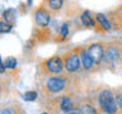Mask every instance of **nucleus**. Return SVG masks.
I'll return each mask as SVG.
<instances>
[{"mask_svg": "<svg viewBox=\"0 0 122 114\" xmlns=\"http://www.w3.org/2000/svg\"><path fill=\"white\" fill-rule=\"evenodd\" d=\"M98 104L99 109L103 113L107 114H114L118 112V105L116 101V95L112 90H102L98 95Z\"/></svg>", "mask_w": 122, "mask_h": 114, "instance_id": "obj_1", "label": "nucleus"}, {"mask_svg": "<svg viewBox=\"0 0 122 114\" xmlns=\"http://www.w3.org/2000/svg\"><path fill=\"white\" fill-rule=\"evenodd\" d=\"M64 58V66L65 71L67 74H76L80 70L81 66V61H80V53L79 48H75L72 51H69L67 53H65L62 56Z\"/></svg>", "mask_w": 122, "mask_h": 114, "instance_id": "obj_2", "label": "nucleus"}, {"mask_svg": "<svg viewBox=\"0 0 122 114\" xmlns=\"http://www.w3.org/2000/svg\"><path fill=\"white\" fill-rule=\"evenodd\" d=\"M42 68L50 75H61L65 70L64 58L61 56H52L42 63Z\"/></svg>", "mask_w": 122, "mask_h": 114, "instance_id": "obj_3", "label": "nucleus"}, {"mask_svg": "<svg viewBox=\"0 0 122 114\" xmlns=\"http://www.w3.org/2000/svg\"><path fill=\"white\" fill-rule=\"evenodd\" d=\"M67 86V77L61 75H52L50 76L46 81V90L51 94H57L61 93L66 89Z\"/></svg>", "mask_w": 122, "mask_h": 114, "instance_id": "obj_4", "label": "nucleus"}, {"mask_svg": "<svg viewBox=\"0 0 122 114\" xmlns=\"http://www.w3.org/2000/svg\"><path fill=\"white\" fill-rule=\"evenodd\" d=\"M89 56L92 57V60L94 61L95 65H101L104 60V52H106V46L104 43H101V42H95V43H92L88 46L86 48Z\"/></svg>", "mask_w": 122, "mask_h": 114, "instance_id": "obj_5", "label": "nucleus"}, {"mask_svg": "<svg viewBox=\"0 0 122 114\" xmlns=\"http://www.w3.org/2000/svg\"><path fill=\"white\" fill-rule=\"evenodd\" d=\"M34 22L40 28H46L51 23V10L45 6H40L34 11Z\"/></svg>", "mask_w": 122, "mask_h": 114, "instance_id": "obj_6", "label": "nucleus"}, {"mask_svg": "<svg viewBox=\"0 0 122 114\" xmlns=\"http://www.w3.org/2000/svg\"><path fill=\"white\" fill-rule=\"evenodd\" d=\"M121 57V49L116 47L114 44H109L106 47V52H104V62L107 63H116Z\"/></svg>", "mask_w": 122, "mask_h": 114, "instance_id": "obj_7", "label": "nucleus"}, {"mask_svg": "<svg viewBox=\"0 0 122 114\" xmlns=\"http://www.w3.org/2000/svg\"><path fill=\"white\" fill-rule=\"evenodd\" d=\"M80 20H81L83 27H85V28H94V27H98L97 20H95V15L92 13L90 10H84L81 17H80Z\"/></svg>", "mask_w": 122, "mask_h": 114, "instance_id": "obj_8", "label": "nucleus"}, {"mask_svg": "<svg viewBox=\"0 0 122 114\" xmlns=\"http://www.w3.org/2000/svg\"><path fill=\"white\" fill-rule=\"evenodd\" d=\"M79 53H80V61H81V66L85 68L86 71H90L92 68L95 66L94 61L92 60V57L89 56L86 48H79Z\"/></svg>", "mask_w": 122, "mask_h": 114, "instance_id": "obj_9", "label": "nucleus"}, {"mask_svg": "<svg viewBox=\"0 0 122 114\" xmlns=\"http://www.w3.org/2000/svg\"><path fill=\"white\" fill-rule=\"evenodd\" d=\"M95 20H97V24L99 28H102L103 30H111L113 28L112 25V22L109 20V18L107 17L106 14H102V13H97L95 14Z\"/></svg>", "mask_w": 122, "mask_h": 114, "instance_id": "obj_10", "label": "nucleus"}, {"mask_svg": "<svg viewBox=\"0 0 122 114\" xmlns=\"http://www.w3.org/2000/svg\"><path fill=\"white\" fill-rule=\"evenodd\" d=\"M59 109L62 113H71L74 109V101L70 96H61L59 99Z\"/></svg>", "mask_w": 122, "mask_h": 114, "instance_id": "obj_11", "label": "nucleus"}, {"mask_svg": "<svg viewBox=\"0 0 122 114\" xmlns=\"http://www.w3.org/2000/svg\"><path fill=\"white\" fill-rule=\"evenodd\" d=\"M112 25L116 28H122V5L112 13Z\"/></svg>", "mask_w": 122, "mask_h": 114, "instance_id": "obj_12", "label": "nucleus"}, {"mask_svg": "<svg viewBox=\"0 0 122 114\" xmlns=\"http://www.w3.org/2000/svg\"><path fill=\"white\" fill-rule=\"evenodd\" d=\"M46 3H47V8L51 11H59L64 6L65 0H46Z\"/></svg>", "mask_w": 122, "mask_h": 114, "instance_id": "obj_13", "label": "nucleus"}, {"mask_svg": "<svg viewBox=\"0 0 122 114\" xmlns=\"http://www.w3.org/2000/svg\"><path fill=\"white\" fill-rule=\"evenodd\" d=\"M3 18L4 20L10 23V24H13V22L15 20V10L14 9H8L3 13Z\"/></svg>", "mask_w": 122, "mask_h": 114, "instance_id": "obj_14", "label": "nucleus"}, {"mask_svg": "<svg viewBox=\"0 0 122 114\" xmlns=\"http://www.w3.org/2000/svg\"><path fill=\"white\" fill-rule=\"evenodd\" d=\"M79 109H80V113H84V114H95V113H98V110L95 109L92 104H83Z\"/></svg>", "mask_w": 122, "mask_h": 114, "instance_id": "obj_15", "label": "nucleus"}, {"mask_svg": "<svg viewBox=\"0 0 122 114\" xmlns=\"http://www.w3.org/2000/svg\"><path fill=\"white\" fill-rule=\"evenodd\" d=\"M4 66H5L6 70H15L17 68V60L14 57H8L4 61Z\"/></svg>", "mask_w": 122, "mask_h": 114, "instance_id": "obj_16", "label": "nucleus"}, {"mask_svg": "<svg viewBox=\"0 0 122 114\" xmlns=\"http://www.w3.org/2000/svg\"><path fill=\"white\" fill-rule=\"evenodd\" d=\"M11 25L10 23H8L5 20H1L0 22V34H3V33H9L10 30H11Z\"/></svg>", "mask_w": 122, "mask_h": 114, "instance_id": "obj_17", "label": "nucleus"}, {"mask_svg": "<svg viewBox=\"0 0 122 114\" xmlns=\"http://www.w3.org/2000/svg\"><path fill=\"white\" fill-rule=\"evenodd\" d=\"M38 96V94H37V91H27V93H24V95H23V98H24V100L27 101H34L37 99Z\"/></svg>", "mask_w": 122, "mask_h": 114, "instance_id": "obj_18", "label": "nucleus"}, {"mask_svg": "<svg viewBox=\"0 0 122 114\" xmlns=\"http://www.w3.org/2000/svg\"><path fill=\"white\" fill-rule=\"evenodd\" d=\"M67 34H69V24L67 23H64V24L61 25V30H60L61 39H66Z\"/></svg>", "mask_w": 122, "mask_h": 114, "instance_id": "obj_19", "label": "nucleus"}, {"mask_svg": "<svg viewBox=\"0 0 122 114\" xmlns=\"http://www.w3.org/2000/svg\"><path fill=\"white\" fill-rule=\"evenodd\" d=\"M114 95H116V101H117L118 109L122 110V91H117Z\"/></svg>", "mask_w": 122, "mask_h": 114, "instance_id": "obj_20", "label": "nucleus"}, {"mask_svg": "<svg viewBox=\"0 0 122 114\" xmlns=\"http://www.w3.org/2000/svg\"><path fill=\"white\" fill-rule=\"evenodd\" d=\"M5 66H4V62H3V60H1V56H0V74H4L5 72Z\"/></svg>", "mask_w": 122, "mask_h": 114, "instance_id": "obj_21", "label": "nucleus"}, {"mask_svg": "<svg viewBox=\"0 0 122 114\" xmlns=\"http://www.w3.org/2000/svg\"><path fill=\"white\" fill-rule=\"evenodd\" d=\"M0 113H6V114H9V113H14V110H11V109H1V110H0Z\"/></svg>", "mask_w": 122, "mask_h": 114, "instance_id": "obj_22", "label": "nucleus"}, {"mask_svg": "<svg viewBox=\"0 0 122 114\" xmlns=\"http://www.w3.org/2000/svg\"><path fill=\"white\" fill-rule=\"evenodd\" d=\"M28 5H32V0H28Z\"/></svg>", "mask_w": 122, "mask_h": 114, "instance_id": "obj_23", "label": "nucleus"}, {"mask_svg": "<svg viewBox=\"0 0 122 114\" xmlns=\"http://www.w3.org/2000/svg\"><path fill=\"white\" fill-rule=\"evenodd\" d=\"M120 49H121V56H122V47H121V48H120Z\"/></svg>", "mask_w": 122, "mask_h": 114, "instance_id": "obj_24", "label": "nucleus"}]
</instances>
